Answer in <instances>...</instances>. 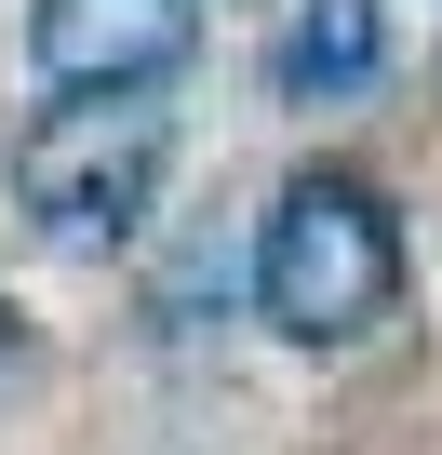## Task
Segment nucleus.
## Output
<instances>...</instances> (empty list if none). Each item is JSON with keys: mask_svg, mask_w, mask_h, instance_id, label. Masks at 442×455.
I'll return each instance as SVG.
<instances>
[{"mask_svg": "<svg viewBox=\"0 0 442 455\" xmlns=\"http://www.w3.org/2000/svg\"><path fill=\"white\" fill-rule=\"evenodd\" d=\"M389 295H402V228H389V201L362 174H335V161L282 174V201L255 228V308L295 348H349V335L389 322Z\"/></svg>", "mask_w": 442, "mask_h": 455, "instance_id": "obj_1", "label": "nucleus"}, {"mask_svg": "<svg viewBox=\"0 0 442 455\" xmlns=\"http://www.w3.org/2000/svg\"><path fill=\"white\" fill-rule=\"evenodd\" d=\"M161 161H174V121L148 94H68V108H41L14 134V201L54 242H121L161 201Z\"/></svg>", "mask_w": 442, "mask_h": 455, "instance_id": "obj_2", "label": "nucleus"}, {"mask_svg": "<svg viewBox=\"0 0 442 455\" xmlns=\"http://www.w3.org/2000/svg\"><path fill=\"white\" fill-rule=\"evenodd\" d=\"M201 41V0H28V54L54 94H148Z\"/></svg>", "mask_w": 442, "mask_h": 455, "instance_id": "obj_3", "label": "nucleus"}, {"mask_svg": "<svg viewBox=\"0 0 442 455\" xmlns=\"http://www.w3.org/2000/svg\"><path fill=\"white\" fill-rule=\"evenodd\" d=\"M375 68H389V0H295L282 41H269L282 94H362Z\"/></svg>", "mask_w": 442, "mask_h": 455, "instance_id": "obj_4", "label": "nucleus"}]
</instances>
